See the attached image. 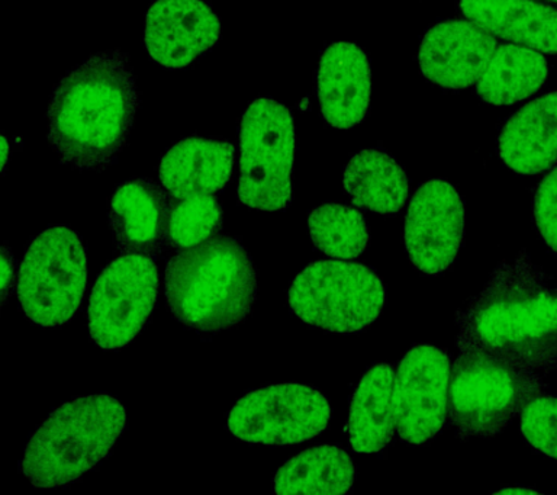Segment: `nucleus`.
Listing matches in <instances>:
<instances>
[{
    "label": "nucleus",
    "instance_id": "nucleus-5",
    "mask_svg": "<svg viewBox=\"0 0 557 495\" xmlns=\"http://www.w3.org/2000/svg\"><path fill=\"white\" fill-rule=\"evenodd\" d=\"M456 343L459 356L450 373L448 424L455 425L461 441L496 436L530 399L546 393L539 372L500 362L460 338Z\"/></svg>",
    "mask_w": 557,
    "mask_h": 495
},
{
    "label": "nucleus",
    "instance_id": "nucleus-9",
    "mask_svg": "<svg viewBox=\"0 0 557 495\" xmlns=\"http://www.w3.org/2000/svg\"><path fill=\"white\" fill-rule=\"evenodd\" d=\"M159 297L154 259L121 255L113 259L91 289L87 321L91 341L103 350H117L133 342L146 325Z\"/></svg>",
    "mask_w": 557,
    "mask_h": 495
},
{
    "label": "nucleus",
    "instance_id": "nucleus-17",
    "mask_svg": "<svg viewBox=\"0 0 557 495\" xmlns=\"http://www.w3.org/2000/svg\"><path fill=\"white\" fill-rule=\"evenodd\" d=\"M234 159V146L230 143L183 138L161 159V186L178 201L220 193L233 175Z\"/></svg>",
    "mask_w": 557,
    "mask_h": 495
},
{
    "label": "nucleus",
    "instance_id": "nucleus-24",
    "mask_svg": "<svg viewBox=\"0 0 557 495\" xmlns=\"http://www.w3.org/2000/svg\"><path fill=\"white\" fill-rule=\"evenodd\" d=\"M308 228L315 249L333 259L359 258L368 247L369 228L363 215L343 203H324L312 210Z\"/></svg>",
    "mask_w": 557,
    "mask_h": 495
},
{
    "label": "nucleus",
    "instance_id": "nucleus-30",
    "mask_svg": "<svg viewBox=\"0 0 557 495\" xmlns=\"http://www.w3.org/2000/svg\"><path fill=\"white\" fill-rule=\"evenodd\" d=\"M9 158V143L7 140V137H2V169L4 171V168H7Z\"/></svg>",
    "mask_w": 557,
    "mask_h": 495
},
{
    "label": "nucleus",
    "instance_id": "nucleus-22",
    "mask_svg": "<svg viewBox=\"0 0 557 495\" xmlns=\"http://www.w3.org/2000/svg\"><path fill=\"white\" fill-rule=\"evenodd\" d=\"M547 77V60L537 50L503 45L496 47L476 90L479 98L491 106H513L539 92Z\"/></svg>",
    "mask_w": 557,
    "mask_h": 495
},
{
    "label": "nucleus",
    "instance_id": "nucleus-12",
    "mask_svg": "<svg viewBox=\"0 0 557 495\" xmlns=\"http://www.w3.org/2000/svg\"><path fill=\"white\" fill-rule=\"evenodd\" d=\"M465 238V206L451 184L431 180L416 190L405 219L404 243L418 272L435 276L448 271Z\"/></svg>",
    "mask_w": 557,
    "mask_h": 495
},
{
    "label": "nucleus",
    "instance_id": "nucleus-14",
    "mask_svg": "<svg viewBox=\"0 0 557 495\" xmlns=\"http://www.w3.org/2000/svg\"><path fill=\"white\" fill-rule=\"evenodd\" d=\"M496 47L495 37L473 21H444L422 38L418 63L426 81L461 90L478 84Z\"/></svg>",
    "mask_w": 557,
    "mask_h": 495
},
{
    "label": "nucleus",
    "instance_id": "nucleus-10",
    "mask_svg": "<svg viewBox=\"0 0 557 495\" xmlns=\"http://www.w3.org/2000/svg\"><path fill=\"white\" fill-rule=\"evenodd\" d=\"M329 399L300 384L251 391L231 408L226 428L239 441L269 446L295 445L317 437L329 425Z\"/></svg>",
    "mask_w": 557,
    "mask_h": 495
},
{
    "label": "nucleus",
    "instance_id": "nucleus-19",
    "mask_svg": "<svg viewBox=\"0 0 557 495\" xmlns=\"http://www.w3.org/2000/svg\"><path fill=\"white\" fill-rule=\"evenodd\" d=\"M465 18L494 37L557 55V10L534 0H460Z\"/></svg>",
    "mask_w": 557,
    "mask_h": 495
},
{
    "label": "nucleus",
    "instance_id": "nucleus-20",
    "mask_svg": "<svg viewBox=\"0 0 557 495\" xmlns=\"http://www.w3.org/2000/svg\"><path fill=\"white\" fill-rule=\"evenodd\" d=\"M395 369L381 363L370 368L352 394L348 437L360 454L385 449L396 428L394 404Z\"/></svg>",
    "mask_w": 557,
    "mask_h": 495
},
{
    "label": "nucleus",
    "instance_id": "nucleus-18",
    "mask_svg": "<svg viewBox=\"0 0 557 495\" xmlns=\"http://www.w3.org/2000/svg\"><path fill=\"white\" fill-rule=\"evenodd\" d=\"M498 156L520 175H539L557 163V90L527 103L504 125Z\"/></svg>",
    "mask_w": 557,
    "mask_h": 495
},
{
    "label": "nucleus",
    "instance_id": "nucleus-28",
    "mask_svg": "<svg viewBox=\"0 0 557 495\" xmlns=\"http://www.w3.org/2000/svg\"><path fill=\"white\" fill-rule=\"evenodd\" d=\"M16 264L15 259L4 246L2 249V298L3 302L7 301L9 294L12 293L13 286L16 281Z\"/></svg>",
    "mask_w": 557,
    "mask_h": 495
},
{
    "label": "nucleus",
    "instance_id": "nucleus-3",
    "mask_svg": "<svg viewBox=\"0 0 557 495\" xmlns=\"http://www.w3.org/2000/svg\"><path fill=\"white\" fill-rule=\"evenodd\" d=\"M164 293L174 320L198 333H218L250 314L257 272L237 238L216 236L169 259Z\"/></svg>",
    "mask_w": 557,
    "mask_h": 495
},
{
    "label": "nucleus",
    "instance_id": "nucleus-6",
    "mask_svg": "<svg viewBox=\"0 0 557 495\" xmlns=\"http://www.w3.org/2000/svg\"><path fill=\"white\" fill-rule=\"evenodd\" d=\"M287 302L302 323L339 334H356L379 319L386 288L364 264L320 260L292 282Z\"/></svg>",
    "mask_w": 557,
    "mask_h": 495
},
{
    "label": "nucleus",
    "instance_id": "nucleus-31",
    "mask_svg": "<svg viewBox=\"0 0 557 495\" xmlns=\"http://www.w3.org/2000/svg\"><path fill=\"white\" fill-rule=\"evenodd\" d=\"M548 2L557 3V0H548Z\"/></svg>",
    "mask_w": 557,
    "mask_h": 495
},
{
    "label": "nucleus",
    "instance_id": "nucleus-7",
    "mask_svg": "<svg viewBox=\"0 0 557 495\" xmlns=\"http://www.w3.org/2000/svg\"><path fill=\"white\" fill-rule=\"evenodd\" d=\"M87 259L81 236L57 225L35 237L17 272L16 293L26 319L39 327L67 324L81 307Z\"/></svg>",
    "mask_w": 557,
    "mask_h": 495
},
{
    "label": "nucleus",
    "instance_id": "nucleus-25",
    "mask_svg": "<svg viewBox=\"0 0 557 495\" xmlns=\"http://www.w3.org/2000/svg\"><path fill=\"white\" fill-rule=\"evenodd\" d=\"M222 228V210L212 195L182 199L170 215L168 243L186 250L216 237Z\"/></svg>",
    "mask_w": 557,
    "mask_h": 495
},
{
    "label": "nucleus",
    "instance_id": "nucleus-13",
    "mask_svg": "<svg viewBox=\"0 0 557 495\" xmlns=\"http://www.w3.org/2000/svg\"><path fill=\"white\" fill-rule=\"evenodd\" d=\"M220 38V20L202 0H157L147 12L144 45L165 69L190 66Z\"/></svg>",
    "mask_w": 557,
    "mask_h": 495
},
{
    "label": "nucleus",
    "instance_id": "nucleus-27",
    "mask_svg": "<svg viewBox=\"0 0 557 495\" xmlns=\"http://www.w3.org/2000/svg\"><path fill=\"white\" fill-rule=\"evenodd\" d=\"M533 215L540 237L557 255V168L540 182L534 195Z\"/></svg>",
    "mask_w": 557,
    "mask_h": 495
},
{
    "label": "nucleus",
    "instance_id": "nucleus-15",
    "mask_svg": "<svg viewBox=\"0 0 557 495\" xmlns=\"http://www.w3.org/2000/svg\"><path fill=\"white\" fill-rule=\"evenodd\" d=\"M168 190L151 180H133L117 186L109 202V225L121 255L154 259L168 243L172 201Z\"/></svg>",
    "mask_w": 557,
    "mask_h": 495
},
{
    "label": "nucleus",
    "instance_id": "nucleus-16",
    "mask_svg": "<svg viewBox=\"0 0 557 495\" xmlns=\"http://www.w3.org/2000/svg\"><path fill=\"white\" fill-rule=\"evenodd\" d=\"M372 69L368 55L352 42H334L321 55L317 97L331 127L350 129L369 112Z\"/></svg>",
    "mask_w": 557,
    "mask_h": 495
},
{
    "label": "nucleus",
    "instance_id": "nucleus-2",
    "mask_svg": "<svg viewBox=\"0 0 557 495\" xmlns=\"http://www.w3.org/2000/svg\"><path fill=\"white\" fill-rule=\"evenodd\" d=\"M139 106L128 55L100 51L59 82L48 107V143L61 162L103 171L124 150Z\"/></svg>",
    "mask_w": 557,
    "mask_h": 495
},
{
    "label": "nucleus",
    "instance_id": "nucleus-8",
    "mask_svg": "<svg viewBox=\"0 0 557 495\" xmlns=\"http://www.w3.org/2000/svg\"><path fill=\"white\" fill-rule=\"evenodd\" d=\"M294 116L282 103L259 98L239 125L238 202L259 211L286 210L292 202Z\"/></svg>",
    "mask_w": 557,
    "mask_h": 495
},
{
    "label": "nucleus",
    "instance_id": "nucleus-29",
    "mask_svg": "<svg viewBox=\"0 0 557 495\" xmlns=\"http://www.w3.org/2000/svg\"><path fill=\"white\" fill-rule=\"evenodd\" d=\"M494 494H542L540 491L531 488H504L496 491Z\"/></svg>",
    "mask_w": 557,
    "mask_h": 495
},
{
    "label": "nucleus",
    "instance_id": "nucleus-26",
    "mask_svg": "<svg viewBox=\"0 0 557 495\" xmlns=\"http://www.w3.org/2000/svg\"><path fill=\"white\" fill-rule=\"evenodd\" d=\"M520 430L540 454L557 460V397L537 395L521 411Z\"/></svg>",
    "mask_w": 557,
    "mask_h": 495
},
{
    "label": "nucleus",
    "instance_id": "nucleus-21",
    "mask_svg": "<svg viewBox=\"0 0 557 495\" xmlns=\"http://www.w3.org/2000/svg\"><path fill=\"white\" fill-rule=\"evenodd\" d=\"M344 189L361 210L395 215L408 198V177L400 164L381 149L352 156L344 171Z\"/></svg>",
    "mask_w": 557,
    "mask_h": 495
},
{
    "label": "nucleus",
    "instance_id": "nucleus-23",
    "mask_svg": "<svg viewBox=\"0 0 557 495\" xmlns=\"http://www.w3.org/2000/svg\"><path fill=\"white\" fill-rule=\"evenodd\" d=\"M355 463L334 445L312 447L283 465L274 477L277 494H346L355 484Z\"/></svg>",
    "mask_w": 557,
    "mask_h": 495
},
{
    "label": "nucleus",
    "instance_id": "nucleus-4",
    "mask_svg": "<svg viewBox=\"0 0 557 495\" xmlns=\"http://www.w3.org/2000/svg\"><path fill=\"white\" fill-rule=\"evenodd\" d=\"M125 428V408L111 395L74 398L35 430L20 472L38 488L73 484L111 454Z\"/></svg>",
    "mask_w": 557,
    "mask_h": 495
},
{
    "label": "nucleus",
    "instance_id": "nucleus-1",
    "mask_svg": "<svg viewBox=\"0 0 557 495\" xmlns=\"http://www.w3.org/2000/svg\"><path fill=\"white\" fill-rule=\"evenodd\" d=\"M457 338L513 368H557V284L529 255L503 260L481 293L457 312Z\"/></svg>",
    "mask_w": 557,
    "mask_h": 495
},
{
    "label": "nucleus",
    "instance_id": "nucleus-11",
    "mask_svg": "<svg viewBox=\"0 0 557 495\" xmlns=\"http://www.w3.org/2000/svg\"><path fill=\"white\" fill-rule=\"evenodd\" d=\"M451 364L447 351L412 347L395 372L396 430L409 445L433 441L448 421Z\"/></svg>",
    "mask_w": 557,
    "mask_h": 495
}]
</instances>
